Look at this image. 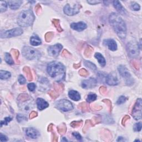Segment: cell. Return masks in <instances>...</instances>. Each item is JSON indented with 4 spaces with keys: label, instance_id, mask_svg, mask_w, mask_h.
Listing matches in <instances>:
<instances>
[{
    "label": "cell",
    "instance_id": "d6986e66",
    "mask_svg": "<svg viewBox=\"0 0 142 142\" xmlns=\"http://www.w3.org/2000/svg\"><path fill=\"white\" fill-rule=\"evenodd\" d=\"M113 6L115 9L117 10V11H118L119 13L122 14V15H126L127 13V12L126 10H125L124 7H123L122 5H121L120 2L118 1H113Z\"/></svg>",
    "mask_w": 142,
    "mask_h": 142
},
{
    "label": "cell",
    "instance_id": "7bdbcfd3",
    "mask_svg": "<svg viewBox=\"0 0 142 142\" xmlns=\"http://www.w3.org/2000/svg\"><path fill=\"white\" fill-rule=\"evenodd\" d=\"M18 82H19L21 84H24V83H26V80L23 76L22 75L19 76V77H18Z\"/></svg>",
    "mask_w": 142,
    "mask_h": 142
},
{
    "label": "cell",
    "instance_id": "6da1fadb",
    "mask_svg": "<svg viewBox=\"0 0 142 142\" xmlns=\"http://www.w3.org/2000/svg\"><path fill=\"white\" fill-rule=\"evenodd\" d=\"M47 72L56 82H61L65 78V67L59 62L53 61L49 63L47 66Z\"/></svg>",
    "mask_w": 142,
    "mask_h": 142
},
{
    "label": "cell",
    "instance_id": "816d5d0a",
    "mask_svg": "<svg viewBox=\"0 0 142 142\" xmlns=\"http://www.w3.org/2000/svg\"><path fill=\"white\" fill-rule=\"evenodd\" d=\"M37 116V113L35 111H32L30 114V119H33Z\"/></svg>",
    "mask_w": 142,
    "mask_h": 142
},
{
    "label": "cell",
    "instance_id": "cb8c5ba5",
    "mask_svg": "<svg viewBox=\"0 0 142 142\" xmlns=\"http://www.w3.org/2000/svg\"><path fill=\"white\" fill-rule=\"evenodd\" d=\"M11 76V74L10 72L6 71L1 70L0 71V78L1 79H7L10 78Z\"/></svg>",
    "mask_w": 142,
    "mask_h": 142
},
{
    "label": "cell",
    "instance_id": "30bf717a",
    "mask_svg": "<svg viewBox=\"0 0 142 142\" xmlns=\"http://www.w3.org/2000/svg\"><path fill=\"white\" fill-rule=\"evenodd\" d=\"M81 8V5H75L73 7H71L69 4H67L63 9V11L66 15L68 16H74L77 14Z\"/></svg>",
    "mask_w": 142,
    "mask_h": 142
},
{
    "label": "cell",
    "instance_id": "277c9868",
    "mask_svg": "<svg viewBox=\"0 0 142 142\" xmlns=\"http://www.w3.org/2000/svg\"><path fill=\"white\" fill-rule=\"evenodd\" d=\"M22 52L23 56L29 60L38 59L41 56V53L38 50L28 46L24 47Z\"/></svg>",
    "mask_w": 142,
    "mask_h": 142
},
{
    "label": "cell",
    "instance_id": "7dc6e473",
    "mask_svg": "<svg viewBox=\"0 0 142 142\" xmlns=\"http://www.w3.org/2000/svg\"><path fill=\"white\" fill-rule=\"evenodd\" d=\"M72 135L75 137L76 139L78 141H81L82 140V137L81 135L79 134L78 132H73L72 133Z\"/></svg>",
    "mask_w": 142,
    "mask_h": 142
},
{
    "label": "cell",
    "instance_id": "74e56055",
    "mask_svg": "<svg viewBox=\"0 0 142 142\" xmlns=\"http://www.w3.org/2000/svg\"><path fill=\"white\" fill-rule=\"evenodd\" d=\"M127 100V98L125 97L124 96H120V97L118 98V99L117 100V104L118 105H120V104H122L123 103H124Z\"/></svg>",
    "mask_w": 142,
    "mask_h": 142
},
{
    "label": "cell",
    "instance_id": "f546056e",
    "mask_svg": "<svg viewBox=\"0 0 142 142\" xmlns=\"http://www.w3.org/2000/svg\"><path fill=\"white\" fill-rule=\"evenodd\" d=\"M30 99L29 96L27 94H21L18 97V101L21 102H24L26 100H28Z\"/></svg>",
    "mask_w": 142,
    "mask_h": 142
},
{
    "label": "cell",
    "instance_id": "3957f363",
    "mask_svg": "<svg viewBox=\"0 0 142 142\" xmlns=\"http://www.w3.org/2000/svg\"><path fill=\"white\" fill-rule=\"evenodd\" d=\"M34 20V16L32 10L22 11L17 18V23L21 27H26L31 26Z\"/></svg>",
    "mask_w": 142,
    "mask_h": 142
},
{
    "label": "cell",
    "instance_id": "ffe728a7",
    "mask_svg": "<svg viewBox=\"0 0 142 142\" xmlns=\"http://www.w3.org/2000/svg\"><path fill=\"white\" fill-rule=\"evenodd\" d=\"M69 97L75 101H78L81 99V95L76 90H71L68 92Z\"/></svg>",
    "mask_w": 142,
    "mask_h": 142
},
{
    "label": "cell",
    "instance_id": "60d3db41",
    "mask_svg": "<svg viewBox=\"0 0 142 142\" xmlns=\"http://www.w3.org/2000/svg\"><path fill=\"white\" fill-rule=\"evenodd\" d=\"M27 87L30 91L32 92V91H34L35 89H36V84L33 83H30L27 85Z\"/></svg>",
    "mask_w": 142,
    "mask_h": 142
},
{
    "label": "cell",
    "instance_id": "f35d334b",
    "mask_svg": "<svg viewBox=\"0 0 142 142\" xmlns=\"http://www.w3.org/2000/svg\"><path fill=\"white\" fill-rule=\"evenodd\" d=\"M82 120L81 121H74V122H72L71 123V125L73 128H77L79 127L82 124Z\"/></svg>",
    "mask_w": 142,
    "mask_h": 142
},
{
    "label": "cell",
    "instance_id": "2e32d148",
    "mask_svg": "<svg viewBox=\"0 0 142 142\" xmlns=\"http://www.w3.org/2000/svg\"><path fill=\"white\" fill-rule=\"evenodd\" d=\"M26 134L27 136L33 139H36L40 136V133L36 129L33 128H28L26 130Z\"/></svg>",
    "mask_w": 142,
    "mask_h": 142
},
{
    "label": "cell",
    "instance_id": "bcb514c9",
    "mask_svg": "<svg viewBox=\"0 0 142 142\" xmlns=\"http://www.w3.org/2000/svg\"><path fill=\"white\" fill-rule=\"evenodd\" d=\"M103 102H104L105 103L108 105L109 107V110L111 111V110H112V103H111V102L110 100L108 99H104L103 100Z\"/></svg>",
    "mask_w": 142,
    "mask_h": 142
},
{
    "label": "cell",
    "instance_id": "8fae6325",
    "mask_svg": "<svg viewBox=\"0 0 142 142\" xmlns=\"http://www.w3.org/2000/svg\"><path fill=\"white\" fill-rule=\"evenodd\" d=\"M62 48H63L62 45L59 44H55V45H53V46L49 47L48 48V55H50V56H52L53 57H57L58 55L59 52H60L62 49Z\"/></svg>",
    "mask_w": 142,
    "mask_h": 142
},
{
    "label": "cell",
    "instance_id": "c3c4849f",
    "mask_svg": "<svg viewBox=\"0 0 142 142\" xmlns=\"http://www.w3.org/2000/svg\"><path fill=\"white\" fill-rule=\"evenodd\" d=\"M41 10H42V8H41V6L40 4L37 5L35 7V11H36V13L37 14H40L41 12Z\"/></svg>",
    "mask_w": 142,
    "mask_h": 142
},
{
    "label": "cell",
    "instance_id": "f5cc1de1",
    "mask_svg": "<svg viewBox=\"0 0 142 142\" xmlns=\"http://www.w3.org/2000/svg\"><path fill=\"white\" fill-rule=\"evenodd\" d=\"M49 94H50V96L52 97V98H56L58 96V93H55V92H53V91H51L50 92H49Z\"/></svg>",
    "mask_w": 142,
    "mask_h": 142
},
{
    "label": "cell",
    "instance_id": "1f68e13d",
    "mask_svg": "<svg viewBox=\"0 0 142 142\" xmlns=\"http://www.w3.org/2000/svg\"><path fill=\"white\" fill-rule=\"evenodd\" d=\"M79 108L83 111H88L89 110V106L85 102H83L79 105Z\"/></svg>",
    "mask_w": 142,
    "mask_h": 142
},
{
    "label": "cell",
    "instance_id": "83f0119b",
    "mask_svg": "<svg viewBox=\"0 0 142 142\" xmlns=\"http://www.w3.org/2000/svg\"><path fill=\"white\" fill-rule=\"evenodd\" d=\"M96 99H97L96 94L94 93H90L88 95L87 99H86V100H87V102L88 103H91L94 101V100H96Z\"/></svg>",
    "mask_w": 142,
    "mask_h": 142
},
{
    "label": "cell",
    "instance_id": "9c48e42d",
    "mask_svg": "<svg viewBox=\"0 0 142 142\" xmlns=\"http://www.w3.org/2000/svg\"><path fill=\"white\" fill-rule=\"evenodd\" d=\"M142 99L138 98L135 102L134 106L133 107L131 115L133 118L135 119V120H139L142 118Z\"/></svg>",
    "mask_w": 142,
    "mask_h": 142
},
{
    "label": "cell",
    "instance_id": "7c38bea8",
    "mask_svg": "<svg viewBox=\"0 0 142 142\" xmlns=\"http://www.w3.org/2000/svg\"><path fill=\"white\" fill-rule=\"evenodd\" d=\"M38 87L39 90L41 91L45 92L47 91V90L50 87V84H49V82L48 80L46 78L44 77H41L39 78L38 81Z\"/></svg>",
    "mask_w": 142,
    "mask_h": 142
},
{
    "label": "cell",
    "instance_id": "603a6c76",
    "mask_svg": "<svg viewBox=\"0 0 142 142\" xmlns=\"http://www.w3.org/2000/svg\"><path fill=\"white\" fill-rule=\"evenodd\" d=\"M94 57L95 58L97 59L98 63L99 65L101 66L102 67H104L106 66V59L104 58V57L103 56L102 54H100V53H96L94 55Z\"/></svg>",
    "mask_w": 142,
    "mask_h": 142
},
{
    "label": "cell",
    "instance_id": "f1b7e54d",
    "mask_svg": "<svg viewBox=\"0 0 142 142\" xmlns=\"http://www.w3.org/2000/svg\"><path fill=\"white\" fill-rule=\"evenodd\" d=\"M53 24H54V26L55 27V28H56V29L58 32H61L62 31H63V29L61 28V27L60 26V22H59V21L58 20L53 19Z\"/></svg>",
    "mask_w": 142,
    "mask_h": 142
},
{
    "label": "cell",
    "instance_id": "ab89813d",
    "mask_svg": "<svg viewBox=\"0 0 142 142\" xmlns=\"http://www.w3.org/2000/svg\"><path fill=\"white\" fill-rule=\"evenodd\" d=\"M79 73L80 75L83 76V77H87V76L89 75V73H88V72L87 71V70H86L85 69H83V68H82L80 70L79 72Z\"/></svg>",
    "mask_w": 142,
    "mask_h": 142
},
{
    "label": "cell",
    "instance_id": "f907efd6",
    "mask_svg": "<svg viewBox=\"0 0 142 142\" xmlns=\"http://www.w3.org/2000/svg\"><path fill=\"white\" fill-rule=\"evenodd\" d=\"M0 141H1V142H7L8 141V138L6 135L1 133L0 134Z\"/></svg>",
    "mask_w": 142,
    "mask_h": 142
},
{
    "label": "cell",
    "instance_id": "8992f818",
    "mask_svg": "<svg viewBox=\"0 0 142 142\" xmlns=\"http://www.w3.org/2000/svg\"><path fill=\"white\" fill-rule=\"evenodd\" d=\"M118 70L120 76L125 80L126 84L128 86H131L134 83V79L131 77V75L128 69L124 66L120 65L118 68Z\"/></svg>",
    "mask_w": 142,
    "mask_h": 142
},
{
    "label": "cell",
    "instance_id": "7a4b0ae2",
    "mask_svg": "<svg viewBox=\"0 0 142 142\" xmlns=\"http://www.w3.org/2000/svg\"><path fill=\"white\" fill-rule=\"evenodd\" d=\"M109 21L117 35L120 38L124 39L127 35V27L124 21L120 16L113 12L109 17Z\"/></svg>",
    "mask_w": 142,
    "mask_h": 142
},
{
    "label": "cell",
    "instance_id": "e0dca14e",
    "mask_svg": "<svg viewBox=\"0 0 142 142\" xmlns=\"http://www.w3.org/2000/svg\"><path fill=\"white\" fill-rule=\"evenodd\" d=\"M104 45L107 46L110 51H115L117 49V44L116 41L113 39H108L104 40L103 41Z\"/></svg>",
    "mask_w": 142,
    "mask_h": 142
},
{
    "label": "cell",
    "instance_id": "f6af8a7d",
    "mask_svg": "<svg viewBox=\"0 0 142 142\" xmlns=\"http://www.w3.org/2000/svg\"><path fill=\"white\" fill-rule=\"evenodd\" d=\"M12 52H13L14 57L16 59V61H17L18 56H19V52H18V51L17 50V49H13V50H12Z\"/></svg>",
    "mask_w": 142,
    "mask_h": 142
},
{
    "label": "cell",
    "instance_id": "44dd1931",
    "mask_svg": "<svg viewBox=\"0 0 142 142\" xmlns=\"http://www.w3.org/2000/svg\"><path fill=\"white\" fill-rule=\"evenodd\" d=\"M23 3L22 1H8V4L12 10H17L20 8L21 5Z\"/></svg>",
    "mask_w": 142,
    "mask_h": 142
},
{
    "label": "cell",
    "instance_id": "4fadbf2b",
    "mask_svg": "<svg viewBox=\"0 0 142 142\" xmlns=\"http://www.w3.org/2000/svg\"><path fill=\"white\" fill-rule=\"evenodd\" d=\"M106 82L109 86H116L118 84V79L117 74L115 72L110 73L106 76Z\"/></svg>",
    "mask_w": 142,
    "mask_h": 142
},
{
    "label": "cell",
    "instance_id": "6f0895ef",
    "mask_svg": "<svg viewBox=\"0 0 142 142\" xmlns=\"http://www.w3.org/2000/svg\"><path fill=\"white\" fill-rule=\"evenodd\" d=\"M133 65L134 66V67L136 69H139V66L138 65V62H135V61L133 62Z\"/></svg>",
    "mask_w": 142,
    "mask_h": 142
},
{
    "label": "cell",
    "instance_id": "681fc988",
    "mask_svg": "<svg viewBox=\"0 0 142 142\" xmlns=\"http://www.w3.org/2000/svg\"><path fill=\"white\" fill-rule=\"evenodd\" d=\"M87 2L90 4V5H97V4H99L100 3H101V1H97V0H92V1H88Z\"/></svg>",
    "mask_w": 142,
    "mask_h": 142
},
{
    "label": "cell",
    "instance_id": "5b68a950",
    "mask_svg": "<svg viewBox=\"0 0 142 142\" xmlns=\"http://www.w3.org/2000/svg\"><path fill=\"white\" fill-rule=\"evenodd\" d=\"M126 48L128 54L131 58H137L139 55L140 48L139 44L135 41H131L128 43Z\"/></svg>",
    "mask_w": 142,
    "mask_h": 142
},
{
    "label": "cell",
    "instance_id": "4316f807",
    "mask_svg": "<svg viewBox=\"0 0 142 142\" xmlns=\"http://www.w3.org/2000/svg\"><path fill=\"white\" fill-rule=\"evenodd\" d=\"M5 59L6 62L7 63V64H9V65H12L14 63V61L13 60V59H12L11 55H10V53H5Z\"/></svg>",
    "mask_w": 142,
    "mask_h": 142
},
{
    "label": "cell",
    "instance_id": "d6a6232c",
    "mask_svg": "<svg viewBox=\"0 0 142 142\" xmlns=\"http://www.w3.org/2000/svg\"><path fill=\"white\" fill-rule=\"evenodd\" d=\"M57 130L61 134H63L66 133V131H67V128L66 127L65 124H62L59 125V127H57Z\"/></svg>",
    "mask_w": 142,
    "mask_h": 142
},
{
    "label": "cell",
    "instance_id": "11a10c76",
    "mask_svg": "<svg viewBox=\"0 0 142 142\" xmlns=\"http://www.w3.org/2000/svg\"><path fill=\"white\" fill-rule=\"evenodd\" d=\"M130 118V117H129V116H127V115H126V116H124V118H123V120H122V124L123 125H125V122H126L127 120H128V119Z\"/></svg>",
    "mask_w": 142,
    "mask_h": 142
},
{
    "label": "cell",
    "instance_id": "52a82bcc",
    "mask_svg": "<svg viewBox=\"0 0 142 142\" xmlns=\"http://www.w3.org/2000/svg\"><path fill=\"white\" fill-rule=\"evenodd\" d=\"M23 33V30L21 28H16L7 31H1L0 37L1 38H11L21 35Z\"/></svg>",
    "mask_w": 142,
    "mask_h": 142
},
{
    "label": "cell",
    "instance_id": "4dcf8cb0",
    "mask_svg": "<svg viewBox=\"0 0 142 142\" xmlns=\"http://www.w3.org/2000/svg\"><path fill=\"white\" fill-rule=\"evenodd\" d=\"M7 9V5L5 1H0V12H3L6 11Z\"/></svg>",
    "mask_w": 142,
    "mask_h": 142
},
{
    "label": "cell",
    "instance_id": "9f6ffc18",
    "mask_svg": "<svg viewBox=\"0 0 142 142\" xmlns=\"http://www.w3.org/2000/svg\"><path fill=\"white\" fill-rule=\"evenodd\" d=\"M100 92L102 93H104L107 91V88L105 87H101L100 88Z\"/></svg>",
    "mask_w": 142,
    "mask_h": 142
},
{
    "label": "cell",
    "instance_id": "b9f144b4",
    "mask_svg": "<svg viewBox=\"0 0 142 142\" xmlns=\"http://www.w3.org/2000/svg\"><path fill=\"white\" fill-rule=\"evenodd\" d=\"M142 129V123L139 122L136 123L135 124L134 127V130L136 131H141Z\"/></svg>",
    "mask_w": 142,
    "mask_h": 142
},
{
    "label": "cell",
    "instance_id": "d590c367",
    "mask_svg": "<svg viewBox=\"0 0 142 142\" xmlns=\"http://www.w3.org/2000/svg\"><path fill=\"white\" fill-rule=\"evenodd\" d=\"M131 9H132L134 11H139L141 9V7L138 3H137L136 2H132L131 5Z\"/></svg>",
    "mask_w": 142,
    "mask_h": 142
},
{
    "label": "cell",
    "instance_id": "836d02e7",
    "mask_svg": "<svg viewBox=\"0 0 142 142\" xmlns=\"http://www.w3.org/2000/svg\"><path fill=\"white\" fill-rule=\"evenodd\" d=\"M93 52V49L92 47H88L86 48L85 51H84V55L87 57H90L92 55V53Z\"/></svg>",
    "mask_w": 142,
    "mask_h": 142
},
{
    "label": "cell",
    "instance_id": "5bb4252c",
    "mask_svg": "<svg viewBox=\"0 0 142 142\" xmlns=\"http://www.w3.org/2000/svg\"><path fill=\"white\" fill-rule=\"evenodd\" d=\"M97 81L96 79L90 78L89 79L83 81V82H82L81 86L83 88L88 89L95 87L97 86Z\"/></svg>",
    "mask_w": 142,
    "mask_h": 142
},
{
    "label": "cell",
    "instance_id": "ee69618b",
    "mask_svg": "<svg viewBox=\"0 0 142 142\" xmlns=\"http://www.w3.org/2000/svg\"><path fill=\"white\" fill-rule=\"evenodd\" d=\"M17 121L18 122H22V121L23 120H27V119L23 115H21V114H18L17 116Z\"/></svg>",
    "mask_w": 142,
    "mask_h": 142
},
{
    "label": "cell",
    "instance_id": "9a60e30c",
    "mask_svg": "<svg viewBox=\"0 0 142 142\" xmlns=\"http://www.w3.org/2000/svg\"><path fill=\"white\" fill-rule=\"evenodd\" d=\"M87 24L83 22H79L77 23H72L71 24V27L77 31H82L87 28Z\"/></svg>",
    "mask_w": 142,
    "mask_h": 142
},
{
    "label": "cell",
    "instance_id": "ac0fdd59",
    "mask_svg": "<svg viewBox=\"0 0 142 142\" xmlns=\"http://www.w3.org/2000/svg\"><path fill=\"white\" fill-rule=\"evenodd\" d=\"M36 103L37 108L40 110H44L49 107V104L48 103V102L41 98H37V99L36 100Z\"/></svg>",
    "mask_w": 142,
    "mask_h": 142
},
{
    "label": "cell",
    "instance_id": "ba28073f",
    "mask_svg": "<svg viewBox=\"0 0 142 142\" xmlns=\"http://www.w3.org/2000/svg\"><path fill=\"white\" fill-rule=\"evenodd\" d=\"M55 107L63 112H68L73 110V106L72 103L67 99H61L56 102Z\"/></svg>",
    "mask_w": 142,
    "mask_h": 142
},
{
    "label": "cell",
    "instance_id": "8d00e7d4",
    "mask_svg": "<svg viewBox=\"0 0 142 142\" xmlns=\"http://www.w3.org/2000/svg\"><path fill=\"white\" fill-rule=\"evenodd\" d=\"M12 118L11 117H6L5 119H4L3 120H2L1 122V127L3 125H7L9 122H11L12 120Z\"/></svg>",
    "mask_w": 142,
    "mask_h": 142
},
{
    "label": "cell",
    "instance_id": "e575fe53",
    "mask_svg": "<svg viewBox=\"0 0 142 142\" xmlns=\"http://www.w3.org/2000/svg\"><path fill=\"white\" fill-rule=\"evenodd\" d=\"M53 37V32H48L45 35V39H46V42H50L52 40Z\"/></svg>",
    "mask_w": 142,
    "mask_h": 142
},
{
    "label": "cell",
    "instance_id": "7402d4cb",
    "mask_svg": "<svg viewBox=\"0 0 142 142\" xmlns=\"http://www.w3.org/2000/svg\"><path fill=\"white\" fill-rule=\"evenodd\" d=\"M30 44L32 46H37L42 44V42H41L40 38L37 35H33L30 38Z\"/></svg>",
    "mask_w": 142,
    "mask_h": 142
},
{
    "label": "cell",
    "instance_id": "484cf974",
    "mask_svg": "<svg viewBox=\"0 0 142 142\" xmlns=\"http://www.w3.org/2000/svg\"><path fill=\"white\" fill-rule=\"evenodd\" d=\"M84 65L86 67L89 68V69L92 70V71H95L97 70L96 66L94 65V64H93V63H92L91 62L88 61H84Z\"/></svg>",
    "mask_w": 142,
    "mask_h": 142
},
{
    "label": "cell",
    "instance_id": "d4e9b609",
    "mask_svg": "<svg viewBox=\"0 0 142 142\" xmlns=\"http://www.w3.org/2000/svg\"><path fill=\"white\" fill-rule=\"evenodd\" d=\"M23 71L24 73L26 75L28 81H32L33 77H32L31 71V69L30 68L28 67H24L23 68Z\"/></svg>",
    "mask_w": 142,
    "mask_h": 142
},
{
    "label": "cell",
    "instance_id": "680465c9",
    "mask_svg": "<svg viewBox=\"0 0 142 142\" xmlns=\"http://www.w3.org/2000/svg\"><path fill=\"white\" fill-rule=\"evenodd\" d=\"M52 129H53V124H51L48 126V131H52Z\"/></svg>",
    "mask_w": 142,
    "mask_h": 142
},
{
    "label": "cell",
    "instance_id": "db71d44e",
    "mask_svg": "<svg viewBox=\"0 0 142 142\" xmlns=\"http://www.w3.org/2000/svg\"><path fill=\"white\" fill-rule=\"evenodd\" d=\"M70 55V53H69L68 52L67 50H66V49H65L63 51V52L62 53V55L63 57H68V56H69V55Z\"/></svg>",
    "mask_w": 142,
    "mask_h": 142
}]
</instances>
